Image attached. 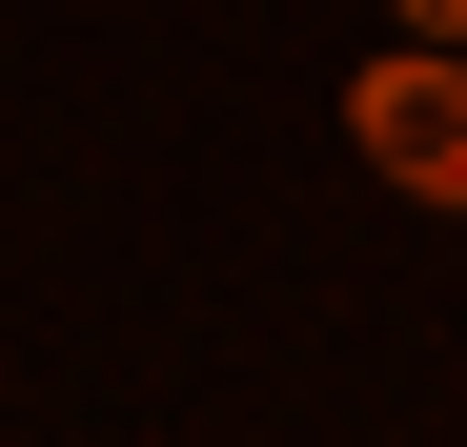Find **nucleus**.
<instances>
[{
  "label": "nucleus",
  "mask_w": 467,
  "mask_h": 447,
  "mask_svg": "<svg viewBox=\"0 0 467 447\" xmlns=\"http://www.w3.org/2000/svg\"><path fill=\"white\" fill-rule=\"evenodd\" d=\"M346 142L407 203H467V41H386L366 82H346Z\"/></svg>",
  "instance_id": "f257e3e1"
},
{
  "label": "nucleus",
  "mask_w": 467,
  "mask_h": 447,
  "mask_svg": "<svg viewBox=\"0 0 467 447\" xmlns=\"http://www.w3.org/2000/svg\"><path fill=\"white\" fill-rule=\"evenodd\" d=\"M386 21H407V41H467V0H386Z\"/></svg>",
  "instance_id": "f03ea898"
}]
</instances>
